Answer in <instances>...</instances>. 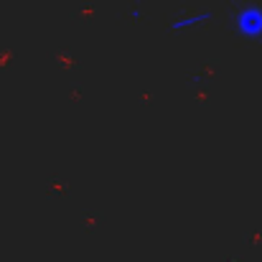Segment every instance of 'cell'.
Segmentation results:
<instances>
[{
  "label": "cell",
  "mask_w": 262,
  "mask_h": 262,
  "mask_svg": "<svg viewBox=\"0 0 262 262\" xmlns=\"http://www.w3.org/2000/svg\"><path fill=\"white\" fill-rule=\"evenodd\" d=\"M232 26H234V31L242 38L262 41V8L260 5H245V8H239L234 13V18H232Z\"/></svg>",
  "instance_id": "cell-1"
},
{
  "label": "cell",
  "mask_w": 262,
  "mask_h": 262,
  "mask_svg": "<svg viewBox=\"0 0 262 262\" xmlns=\"http://www.w3.org/2000/svg\"><path fill=\"white\" fill-rule=\"evenodd\" d=\"M211 10H204V13H196V15H188V18H176L173 23H171V28L176 31H181V28H191V26H199V23H206V20H211Z\"/></svg>",
  "instance_id": "cell-2"
}]
</instances>
